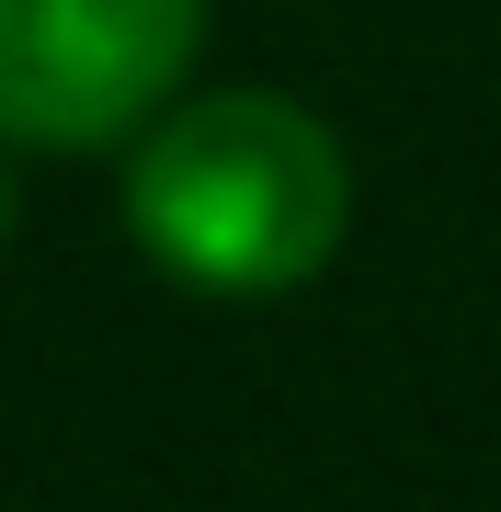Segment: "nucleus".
Returning <instances> with one entry per match:
<instances>
[{
  "mask_svg": "<svg viewBox=\"0 0 501 512\" xmlns=\"http://www.w3.org/2000/svg\"><path fill=\"white\" fill-rule=\"evenodd\" d=\"M126 228L205 296H285L342 251L353 160L285 92H194L126 137Z\"/></svg>",
  "mask_w": 501,
  "mask_h": 512,
  "instance_id": "f257e3e1",
  "label": "nucleus"
},
{
  "mask_svg": "<svg viewBox=\"0 0 501 512\" xmlns=\"http://www.w3.org/2000/svg\"><path fill=\"white\" fill-rule=\"evenodd\" d=\"M205 0H0V137L126 148L183 92Z\"/></svg>",
  "mask_w": 501,
  "mask_h": 512,
  "instance_id": "f03ea898",
  "label": "nucleus"
},
{
  "mask_svg": "<svg viewBox=\"0 0 501 512\" xmlns=\"http://www.w3.org/2000/svg\"><path fill=\"white\" fill-rule=\"evenodd\" d=\"M0 239H12V194H0Z\"/></svg>",
  "mask_w": 501,
  "mask_h": 512,
  "instance_id": "7ed1b4c3",
  "label": "nucleus"
}]
</instances>
